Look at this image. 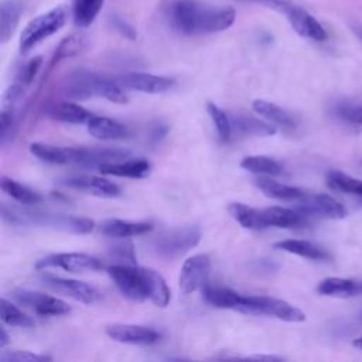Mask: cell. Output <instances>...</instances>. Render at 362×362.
Segmentation results:
<instances>
[{"mask_svg":"<svg viewBox=\"0 0 362 362\" xmlns=\"http://www.w3.org/2000/svg\"><path fill=\"white\" fill-rule=\"evenodd\" d=\"M66 8L64 6H58L47 13L34 17L23 28V33L20 35V51L23 54H27L41 41L59 31L66 21Z\"/></svg>","mask_w":362,"mask_h":362,"instance_id":"cell-5","label":"cell"},{"mask_svg":"<svg viewBox=\"0 0 362 362\" xmlns=\"http://www.w3.org/2000/svg\"><path fill=\"white\" fill-rule=\"evenodd\" d=\"M167 130H168V127L165 124H163V123L154 124V127L151 129V133H150V139L153 141H158L160 139H163L165 136Z\"/></svg>","mask_w":362,"mask_h":362,"instance_id":"cell-48","label":"cell"},{"mask_svg":"<svg viewBox=\"0 0 362 362\" xmlns=\"http://www.w3.org/2000/svg\"><path fill=\"white\" fill-rule=\"evenodd\" d=\"M51 358L41 354H34L30 351H3L0 354L1 362H42L49 361Z\"/></svg>","mask_w":362,"mask_h":362,"instance_id":"cell-42","label":"cell"},{"mask_svg":"<svg viewBox=\"0 0 362 362\" xmlns=\"http://www.w3.org/2000/svg\"><path fill=\"white\" fill-rule=\"evenodd\" d=\"M329 115L338 124H341L348 132H362V103L348 99L335 100L331 105Z\"/></svg>","mask_w":362,"mask_h":362,"instance_id":"cell-17","label":"cell"},{"mask_svg":"<svg viewBox=\"0 0 362 362\" xmlns=\"http://www.w3.org/2000/svg\"><path fill=\"white\" fill-rule=\"evenodd\" d=\"M8 344V335L6 332V329L1 327L0 329V348H4Z\"/></svg>","mask_w":362,"mask_h":362,"instance_id":"cell-50","label":"cell"},{"mask_svg":"<svg viewBox=\"0 0 362 362\" xmlns=\"http://www.w3.org/2000/svg\"><path fill=\"white\" fill-rule=\"evenodd\" d=\"M11 296L20 304L31 308L38 315L58 317V315H65L71 311V307L68 303L54 296H48L45 293H38L27 288H14L11 291Z\"/></svg>","mask_w":362,"mask_h":362,"instance_id":"cell-8","label":"cell"},{"mask_svg":"<svg viewBox=\"0 0 362 362\" xmlns=\"http://www.w3.org/2000/svg\"><path fill=\"white\" fill-rule=\"evenodd\" d=\"M65 93L75 100L100 96L119 105L127 102V96L116 79L105 78L83 68L76 69L69 75Z\"/></svg>","mask_w":362,"mask_h":362,"instance_id":"cell-3","label":"cell"},{"mask_svg":"<svg viewBox=\"0 0 362 362\" xmlns=\"http://www.w3.org/2000/svg\"><path fill=\"white\" fill-rule=\"evenodd\" d=\"M110 259L115 260V264H126L136 266V255L133 249V243L124 238V240L116 242L109 249Z\"/></svg>","mask_w":362,"mask_h":362,"instance_id":"cell-41","label":"cell"},{"mask_svg":"<svg viewBox=\"0 0 362 362\" xmlns=\"http://www.w3.org/2000/svg\"><path fill=\"white\" fill-rule=\"evenodd\" d=\"M88 45V40L85 35L82 34H72L66 38H64L58 48L55 49V54H54V58H52V62H58L61 59H65V58H69V57H74L76 54H81Z\"/></svg>","mask_w":362,"mask_h":362,"instance_id":"cell-39","label":"cell"},{"mask_svg":"<svg viewBox=\"0 0 362 362\" xmlns=\"http://www.w3.org/2000/svg\"><path fill=\"white\" fill-rule=\"evenodd\" d=\"M317 291L321 296L328 297H356L362 294V280L344 279V277H327L320 281Z\"/></svg>","mask_w":362,"mask_h":362,"instance_id":"cell-21","label":"cell"},{"mask_svg":"<svg viewBox=\"0 0 362 362\" xmlns=\"http://www.w3.org/2000/svg\"><path fill=\"white\" fill-rule=\"evenodd\" d=\"M130 151L124 148L113 147H81V156L78 160L79 165L99 168L105 164L119 163L130 158Z\"/></svg>","mask_w":362,"mask_h":362,"instance_id":"cell-18","label":"cell"},{"mask_svg":"<svg viewBox=\"0 0 362 362\" xmlns=\"http://www.w3.org/2000/svg\"><path fill=\"white\" fill-rule=\"evenodd\" d=\"M30 151L37 158L49 164H78L81 147H59L47 143H31Z\"/></svg>","mask_w":362,"mask_h":362,"instance_id":"cell-19","label":"cell"},{"mask_svg":"<svg viewBox=\"0 0 362 362\" xmlns=\"http://www.w3.org/2000/svg\"><path fill=\"white\" fill-rule=\"evenodd\" d=\"M211 272V260L206 255H194L188 257L180 273V290L184 294L194 293L208 284Z\"/></svg>","mask_w":362,"mask_h":362,"instance_id":"cell-12","label":"cell"},{"mask_svg":"<svg viewBox=\"0 0 362 362\" xmlns=\"http://www.w3.org/2000/svg\"><path fill=\"white\" fill-rule=\"evenodd\" d=\"M0 185H1V189L3 192H6L8 197H11L13 199H16L17 202L23 204V205H35L38 202L42 201V197L28 188L27 185H23L21 182L13 180V178H8L6 175H3L0 178Z\"/></svg>","mask_w":362,"mask_h":362,"instance_id":"cell-33","label":"cell"},{"mask_svg":"<svg viewBox=\"0 0 362 362\" xmlns=\"http://www.w3.org/2000/svg\"><path fill=\"white\" fill-rule=\"evenodd\" d=\"M168 23L185 35L212 34L228 30L236 20L230 7H216L199 0H174L167 8Z\"/></svg>","mask_w":362,"mask_h":362,"instance_id":"cell-1","label":"cell"},{"mask_svg":"<svg viewBox=\"0 0 362 362\" xmlns=\"http://www.w3.org/2000/svg\"><path fill=\"white\" fill-rule=\"evenodd\" d=\"M246 359H259V361H281V356H274V355H255V356H247Z\"/></svg>","mask_w":362,"mask_h":362,"instance_id":"cell-49","label":"cell"},{"mask_svg":"<svg viewBox=\"0 0 362 362\" xmlns=\"http://www.w3.org/2000/svg\"><path fill=\"white\" fill-rule=\"evenodd\" d=\"M255 185L269 198L281 199V201H298L301 199L305 192L297 187H291L287 184H281L279 181H274L267 177H257L253 180Z\"/></svg>","mask_w":362,"mask_h":362,"instance_id":"cell-28","label":"cell"},{"mask_svg":"<svg viewBox=\"0 0 362 362\" xmlns=\"http://www.w3.org/2000/svg\"><path fill=\"white\" fill-rule=\"evenodd\" d=\"M201 229L197 225H187L164 232L153 242L154 252L165 259L178 257L199 243Z\"/></svg>","mask_w":362,"mask_h":362,"instance_id":"cell-6","label":"cell"},{"mask_svg":"<svg viewBox=\"0 0 362 362\" xmlns=\"http://www.w3.org/2000/svg\"><path fill=\"white\" fill-rule=\"evenodd\" d=\"M253 110L263 116L267 122L273 123L276 127H281L284 130H294L298 126L297 117L288 112L287 109L263 99H256L253 102Z\"/></svg>","mask_w":362,"mask_h":362,"instance_id":"cell-20","label":"cell"},{"mask_svg":"<svg viewBox=\"0 0 362 362\" xmlns=\"http://www.w3.org/2000/svg\"><path fill=\"white\" fill-rule=\"evenodd\" d=\"M107 274L119 291L129 300L137 303L148 300L146 267L113 264L107 267Z\"/></svg>","mask_w":362,"mask_h":362,"instance_id":"cell-7","label":"cell"},{"mask_svg":"<svg viewBox=\"0 0 362 362\" xmlns=\"http://www.w3.org/2000/svg\"><path fill=\"white\" fill-rule=\"evenodd\" d=\"M206 110L215 124V129L222 140H228L232 134V122L230 115H228L225 110H222L219 106H216L212 102L206 103Z\"/></svg>","mask_w":362,"mask_h":362,"instance_id":"cell-40","label":"cell"},{"mask_svg":"<svg viewBox=\"0 0 362 362\" xmlns=\"http://www.w3.org/2000/svg\"><path fill=\"white\" fill-rule=\"evenodd\" d=\"M279 250H284L311 260H329L331 255L322 246L304 239H284L273 245Z\"/></svg>","mask_w":362,"mask_h":362,"instance_id":"cell-24","label":"cell"},{"mask_svg":"<svg viewBox=\"0 0 362 362\" xmlns=\"http://www.w3.org/2000/svg\"><path fill=\"white\" fill-rule=\"evenodd\" d=\"M361 321H362V315H361Z\"/></svg>","mask_w":362,"mask_h":362,"instance_id":"cell-53","label":"cell"},{"mask_svg":"<svg viewBox=\"0 0 362 362\" xmlns=\"http://www.w3.org/2000/svg\"><path fill=\"white\" fill-rule=\"evenodd\" d=\"M72 18L76 27H89L100 13L105 0H71Z\"/></svg>","mask_w":362,"mask_h":362,"instance_id":"cell-31","label":"cell"},{"mask_svg":"<svg viewBox=\"0 0 362 362\" xmlns=\"http://www.w3.org/2000/svg\"><path fill=\"white\" fill-rule=\"evenodd\" d=\"M232 218L246 229H264L269 228L266 222L264 209H256L240 202H232L228 206Z\"/></svg>","mask_w":362,"mask_h":362,"instance_id":"cell-29","label":"cell"},{"mask_svg":"<svg viewBox=\"0 0 362 362\" xmlns=\"http://www.w3.org/2000/svg\"><path fill=\"white\" fill-rule=\"evenodd\" d=\"M153 229L150 222H133L123 219H106L100 223V232L109 238L124 239L137 235H144Z\"/></svg>","mask_w":362,"mask_h":362,"instance_id":"cell-23","label":"cell"},{"mask_svg":"<svg viewBox=\"0 0 362 362\" xmlns=\"http://www.w3.org/2000/svg\"><path fill=\"white\" fill-rule=\"evenodd\" d=\"M355 33H356V34H358V37L362 40V28H361V27H358V28L355 27Z\"/></svg>","mask_w":362,"mask_h":362,"instance_id":"cell-52","label":"cell"},{"mask_svg":"<svg viewBox=\"0 0 362 362\" xmlns=\"http://www.w3.org/2000/svg\"><path fill=\"white\" fill-rule=\"evenodd\" d=\"M99 171L106 175L115 177H127V178H144L151 171V164L144 158L124 160L119 163L105 164L99 167Z\"/></svg>","mask_w":362,"mask_h":362,"instance_id":"cell-26","label":"cell"},{"mask_svg":"<svg viewBox=\"0 0 362 362\" xmlns=\"http://www.w3.org/2000/svg\"><path fill=\"white\" fill-rule=\"evenodd\" d=\"M267 226L276 228H297L305 223V215L297 209L283 208V206H269L264 208Z\"/></svg>","mask_w":362,"mask_h":362,"instance_id":"cell-30","label":"cell"},{"mask_svg":"<svg viewBox=\"0 0 362 362\" xmlns=\"http://www.w3.org/2000/svg\"><path fill=\"white\" fill-rule=\"evenodd\" d=\"M284 14L287 16L291 28L298 35L313 41H325L328 38V34L322 24L303 7L293 3Z\"/></svg>","mask_w":362,"mask_h":362,"instance_id":"cell-15","label":"cell"},{"mask_svg":"<svg viewBox=\"0 0 362 362\" xmlns=\"http://www.w3.org/2000/svg\"><path fill=\"white\" fill-rule=\"evenodd\" d=\"M240 167L249 173L259 175H280L283 167L274 158L266 156H249L240 161Z\"/></svg>","mask_w":362,"mask_h":362,"instance_id":"cell-37","label":"cell"},{"mask_svg":"<svg viewBox=\"0 0 362 362\" xmlns=\"http://www.w3.org/2000/svg\"><path fill=\"white\" fill-rule=\"evenodd\" d=\"M1 218L13 225H41L61 229L71 233H89L95 222L89 218L54 214L40 209H24V208H8L6 204L1 205Z\"/></svg>","mask_w":362,"mask_h":362,"instance_id":"cell-2","label":"cell"},{"mask_svg":"<svg viewBox=\"0 0 362 362\" xmlns=\"http://www.w3.org/2000/svg\"><path fill=\"white\" fill-rule=\"evenodd\" d=\"M0 315L1 321L10 327H20V328H31L35 325L34 320L24 314L17 305H14L7 298H1L0 303Z\"/></svg>","mask_w":362,"mask_h":362,"instance_id":"cell-38","label":"cell"},{"mask_svg":"<svg viewBox=\"0 0 362 362\" xmlns=\"http://www.w3.org/2000/svg\"><path fill=\"white\" fill-rule=\"evenodd\" d=\"M352 345L356 346V348H359V349H362V335L358 337V338H355V339L352 341Z\"/></svg>","mask_w":362,"mask_h":362,"instance_id":"cell-51","label":"cell"},{"mask_svg":"<svg viewBox=\"0 0 362 362\" xmlns=\"http://www.w3.org/2000/svg\"><path fill=\"white\" fill-rule=\"evenodd\" d=\"M21 10H23L21 4L14 0L4 1L0 6V40H1V42H7L11 38V35L14 34L17 24L20 21Z\"/></svg>","mask_w":362,"mask_h":362,"instance_id":"cell-32","label":"cell"},{"mask_svg":"<svg viewBox=\"0 0 362 362\" xmlns=\"http://www.w3.org/2000/svg\"><path fill=\"white\" fill-rule=\"evenodd\" d=\"M235 311L252 315H269L286 322H303L305 314L296 305L269 296H242Z\"/></svg>","mask_w":362,"mask_h":362,"instance_id":"cell-4","label":"cell"},{"mask_svg":"<svg viewBox=\"0 0 362 362\" xmlns=\"http://www.w3.org/2000/svg\"><path fill=\"white\" fill-rule=\"evenodd\" d=\"M232 132L242 136H272L277 132V127L270 122H263L255 116L246 113L230 115Z\"/></svg>","mask_w":362,"mask_h":362,"instance_id":"cell-25","label":"cell"},{"mask_svg":"<svg viewBox=\"0 0 362 362\" xmlns=\"http://www.w3.org/2000/svg\"><path fill=\"white\" fill-rule=\"evenodd\" d=\"M105 332L110 339L130 345H151L160 339V334L153 328L136 324H110Z\"/></svg>","mask_w":362,"mask_h":362,"instance_id":"cell-14","label":"cell"},{"mask_svg":"<svg viewBox=\"0 0 362 362\" xmlns=\"http://www.w3.org/2000/svg\"><path fill=\"white\" fill-rule=\"evenodd\" d=\"M40 280L49 290L71 297L83 304H92L100 300V293L95 287L79 280L64 279L59 276H52L49 273H42L40 276Z\"/></svg>","mask_w":362,"mask_h":362,"instance_id":"cell-9","label":"cell"},{"mask_svg":"<svg viewBox=\"0 0 362 362\" xmlns=\"http://www.w3.org/2000/svg\"><path fill=\"white\" fill-rule=\"evenodd\" d=\"M115 27H116L124 37H127V38H130V40H134V38H136V31H134L129 24H126V21H123V20H120V18H116V20H115Z\"/></svg>","mask_w":362,"mask_h":362,"instance_id":"cell-47","label":"cell"},{"mask_svg":"<svg viewBox=\"0 0 362 362\" xmlns=\"http://www.w3.org/2000/svg\"><path fill=\"white\" fill-rule=\"evenodd\" d=\"M202 294L205 300L218 308H228V310H235L238 300L240 297L239 293L226 288V287H218V286H205L202 288Z\"/></svg>","mask_w":362,"mask_h":362,"instance_id":"cell-36","label":"cell"},{"mask_svg":"<svg viewBox=\"0 0 362 362\" xmlns=\"http://www.w3.org/2000/svg\"><path fill=\"white\" fill-rule=\"evenodd\" d=\"M296 209L305 216L321 219H344L346 216L344 205L327 194H305L297 201Z\"/></svg>","mask_w":362,"mask_h":362,"instance_id":"cell-11","label":"cell"},{"mask_svg":"<svg viewBox=\"0 0 362 362\" xmlns=\"http://www.w3.org/2000/svg\"><path fill=\"white\" fill-rule=\"evenodd\" d=\"M116 81L123 89L137 90L143 93H164L175 85V81L173 78L148 72H126L119 75Z\"/></svg>","mask_w":362,"mask_h":362,"instance_id":"cell-13","label":"cell"},{"mask_svg":"<svg viewBox=\"0 0 362 362\" xmlns=\"http://www.w3.org/2000/svg\"><path fill=\"white\" fill-rule=\"evenodd\" d=\"M37 269L44 270L49 267L64 269L72 273H83V272H98L103 269V263L90 255L86 253H54L42 257L35 264Z\"/></svg>","mask_w":362,"mask_h":362,"instance_id":"cell-10","label":"cell"},{"mask_svg":"<svg viewBox=\"0 0 362 362\" xmlns=\"http://www.w3.org/2000/svg\"><path fill=\"white\" fill-rule=\"evenodd\" d=\"M47 115L57 122L72 123V124H82L88 123L89 119L93 116L88 109L83 106L74 103V102H59L48 107Z\"/></svg>","mask_w":362,"mask_h":362,"instance_id":"cell-27","label":"cell"},{"mask_svg":"<svg viewBox=\"0 0 362 362\" xmlns=\"http://www.w3.org/2000/svg\"><path fill=\"white\" fill-rule=\"evenodd\" d=\"M13 123V113L11 110L4 109L0 115V139H1V144L4 143L6 137H7V132L11 127Z\"/></svg>","mask_w":362,"mask_h":362,"instance_id":"cell-46","label":"cell"},{"mask_svg":"<svg viewBox=\"0 0 362 362\" xmlns=\"http://www.w3.org/2000/svg\"><path fill=\"white\" fill-rule=\"evenodd\" d=\"M24 88H25V85H23L18 81L14 82L13 85H10L3 95V107L11 109V106L16 105L21 99V96L24 93Z\"/></svg>","mask_w":362,"mask_h":362,"instance_id":"cell-44","label":"cell"},{"mask_svg":"<svg viewBox=\"0 0 362 362\" xmlns=\"http://www.w3.org/2000/svg\"><path fill=\"white\" fill-rule=\"evenodd\" d=\"M146 274H147L148 300L158 307H167L171 298V293L164 277L154 269H148V267H146Z\"/></svg>","mask_w":362,"mask_h":362,"instance_id":"cell-35","label":"cell"},{"mask_svg":"<svg viewBox=\"0 0 362 362\" xmlns=\"http://www.w3.org/2000/svg\"><path fill=\"white\" fill-rule=\"evenodd\" d=\"M90 136L99 140H123L129 136L124 124L105 116H92L86 123Z\"/></svg>","mask_w":362,"mask_h":362,"instance_id":"cell-22","label":"cell"},{"mask_svg":"<svg viewBox=\"0 0 362 362\" xmlns=\"http://www.w3.org/2000/svg\"><path fill=\"white\" fill-rule=\"evenodd\" d=\"M62 184L99 198H116L120 195V188L115 182L96 175H75L65 178Z\"/></svg>","mask_w":362,"mask_h":362,"instance_id":"cell-16","label":"cell"},{"mask_svg":"<svg viewBox=\"0 0 362 362\" xmlns=\"http://www.w3.org/2000/svg\"><path fill=\"white\" fill-rule=\"evenodd\" d=\"M327 185L338 192L362 198V180L338 170H331L327 174Z\"/></svg>","mask_w":362,"mask_h":362,"instance_id":"cell-34","label":"cell"},{"mask_svg":"<svg viewBox=\"0 0 362 362\" xmlns=\"http://www.w3.org/2000/svg\"><path fill=\"white\" fill-rule=\"evenodd\" d=\"M246 1H253V3L262 4V6H264V7L277 10V11H280V13H286L287 8L293 4L291 0H246Z\"/></svg>","mask_w":362,"mask_h":362,"instance_id":"cell-45","label":"cell"},{"mask_svg":"<svg viewBox=\"0 0 362 362\" xmlns=\"http://www.w3.org/2000/svg\"><path fill=\"white\" fill-rule=\"evenodd\" d=\"M41 62H42L41 57H35V58L30 59V61L21 68V71L18 72L17 81L21 82V83L25 85V86L30 85L31 81L34 79L35 74L38 72V69H40V66H41Z\"/></svg>","mask_w":362,"mask_h":362,"instance_id":"cell-43","label":"cell"}]
</instances>
